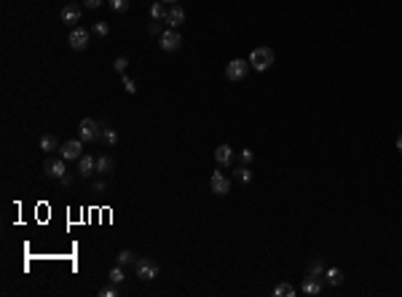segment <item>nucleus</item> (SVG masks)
Returning <instances> with one entry per match:
<instances>
[{"label": "nucleus", "instance_id": "obj_23", "mask_svg": "<svg viewBox=\"0 0 402 297\" xmlns=\"http://www.w3.org/2000/svg\"><path fill=\"white\" fill-rule=\"evenodd\" d=\"M108 279H110V284H123V279H126V273H123V265H115V268H110Z\"/></svg>", "mask_w": 402, "mask_h": 297}, {"label": "nucleus", "instance_id": "obj_20", "mask_svg": "<svg viewBox=\"0 0 402 297\" xmlns=\"http://www.w3.org/2000/svg\"><path fill=\"white\" fill-rule=\"evenodd\" d=\"M110 171H113V158L97 155V174H110Z\"/></svg>", "mask_w": 402, "mask_h": 297}, {"label": "nucleus", "instance_id": "obj_31", "mask_svg": "<svg viewBox=\"0 0 402 297\" xmlns=\"http://www.w3.org/2000/svg\"><path fill=\"white\" fill-rule=\"evenodd\" d=\"M100 295H102V297H115V295H118V289H115V287H102V289H100Z\"/></svg>", "mask_w": 402, "mask_h": 297}, {"label": "nucleus", "instance_id": "obj_27", "mask_svg": "<svg viewBox=\"0 0 402 297\" xmlns=\"http://www.w3.org/2000/svg\"><path fill=\"white\" fill-rule=\"evenodd\" d=\"M121 83H123V89H126V94H137V83L131 81V78L126 75V72L121 75Z\"/></svg>", "mask_w": 402, "mask_h": 297}, {"label": "nucleus", "instance_id": "obj_12", "mask_svg": "<svg viewBox=\"0 0 402 297\" xmlns=\"http://www.w3.org/2000/svg\"><path fill=\"white\" fill-rule=\"evenodd\" d=\"M81 5H78V3H67V5H64V8H62V22L64 24H70V27H78V22H81Z\"/></svg>", "mask_w": 402, "mask_h": 297}, {"label": "nucleus", "instance_id": "obj_28", "mask_svg": "<svg viewBox=\"0 0 402 297\" xmlns=\"http://www.w3.org/2000/svg\"><path fill=\"white\" fill-rule=\"evenodd\" d=\"M126 67H129V59H126V56H118L115 62H113V70H115V72H121V75L126 72Z\"/></svg>", "mask_w": 402, "mask_h": 297}, {"label": "nucleus", "instance_id": "obj_9", "mask_svg": "<svg viewBox=\"0 0 402 297\" xmlns=\"http://www.w3.org/2000/svg\"><path fill=\"white\" fill-rule=\"evenodd\" d=\"M209 188H212L215 196H228L230 182H228V177L223 174V171H212V177H209Z\"/></svg>", "mask_w": 402, "mask_h": 297}, {"label": "nucleus", "instance_id": "obj_21", "mask_svg": "<svg viewBox=\"0 0 402 297\" xmlns=\"http://www.w3.org/2000/svg\"><path fill=\"white\" fill-rule=\"evenodd\" d=\"M233 174H236V180H239L241 185H249V182H252V169H249V166H244V163H241V166L236 169Z\"/></svg>", "mask_w": 402, "mask_h": 297}, {"label": "nucleus", "instance_id": "obj_2", "mask_svg": "<svg viewBox=\"0 0 402 297\" xmlns=\"http://www.w3.org/2000/svg\"><path fill=\"white\" fill-rule=\"evenodd\" d=\"M134 270H137V279L140 281H156L158 273H161V265H158L153 257H137Z\"/></svg>", "mask_w": 402, "mask_h": 297}, {"label": "nucleus", "instance_id": "obj_32", "mask_svg": "<svg viewBox=\"0 0 402 297\" xmlns=\"http://www.w3.org/2000/svg\"><path fill=\"white\" fill-rule=\"evenodd\" d=\"M148 32H150V35H161V22H150V27H148Z\"/></svg>", "mask_w": 402, "mask_h": 297}, {"label": "nucleus", "instance_id": "obj_5", "mask_svg": "<svg viewBox=\"0 0 402 297\" xmlns=\"http://www.w3.org/2000/svg\"><path fill=\"white\" fill-rule=\"evenodd\" d=\"M249 70H252L249 59H230V62L226 64V78L228 81H244Z\"/></svg>", "mask_w": 402, "mask_h": 297}, {"label": "nucleus", "instance_id": "obj_19", "mask_svg": "<svg viewBox=\"0 0 402 297\" xmlns=\"http://www.w3.org/2000/svg\"><path fill=\"white\" fill-rule=\"evenodd\" d=\"M322 276H325V265L319 260H311L306 268V279H322Z\"/></svg>", "mask_w": 402, "mask_h": 297}, {"label": "nucleus", "instance_id": "obj_35", "mask_svg": "<svg viewBox=\"0 0 402 297\" xmlns=\"http://www.w3.org/2000/svg\"><path fill=\"white\" fill-rule=\"evenodd\" d=\"M394 145H397V150H400V153H402V134L397 137V142H394Z\"/></svg>", "mask_w": 402, "mask_h": 297}, {"label": "nucleus", "instance_id": "obj_26", "mask_svg": "<svg viewBox=\"0 0 402 297\" xmlns=\"http://www.w3.org/2000/svg\"><path fill=\"white\" fill-rule=\"evenodd\" d=\"M91 32H94V35H100V38H108L110 35V27H108V22H94Z\"/></svg>", "mask_w": 402, "mask_h": 297}, {"label": "nucleus", "instance_id": "obj_14", "mask_svg": "<svg viewBox=\"0 0 402 297\" xmlns=\"http://www.w3.org/2000/svg\"><path fill=\"white\" fill-rule=\"evenodd\" d=\"M322 287H325V284H322V279H306V281H303V287H300V292L308 295V297H314V295L322 292Z\"/></svg>", "mask_w": 402, "mask_h": 297}, {"label": "nucleus", "instance_id": "obj_17", "mask_svg": "<svg viewBox=\"0 0 402 297\" xmlns=\"http://www.w3.org/2000/svg\"><path fill=\"white\" fill-rule=\"evenodd\" d=\"M59 148H62V145H59V140L54 134H43L41 137V150H46V153H57Z\"/></svg>", "mask_w": 402, "mask_h": 297}, {"label": "nucleus", "instance_id": "obj_34", "mask_svg": "<svg viewBox=\"0 0 402 297\" xmlns=\"http://www.w3.org/2000/svg\"><path fill=\"white\" fill-rule=\"evenodd\" d=\"M59 182H62V185H70V182H72V174H64V177H62V180H59Z\"/></svg>", "mask_w": 402, "mask_h": 297}, {"label": "nucleus", "instance_id": "obj_8", "mask_svg": "<svg viewBox=\"0 0 402 297\" xmlns=\"http://www.w3.org/2000/svg\"><path fill=\"white\" fill-rule=\"evenodd\" d=\"M64 158L59 155V158H49V161L43 163V171H46V177H51V180H62L64 174H67V166H64Z\"/></svg>", "mask_w": 402, "mask_h": 297}, {"label": "nucleus", "instance_id": "obj_3", "mask_svg": "<svg viewBox=\"0 0 402 297\" xmlns=\"http://www.w3.org/2000/svg\"><path fill=\"white\" fill-rule=\"evenodd\" d=\"M158 49L161 51H167V54H174V51H180L182 49V35H180V30H172V27H167L158 35Z\"/></svg>", "mask_w": 402, "mask_h": 297}, {"label": "nucleus", "instance_id": "obj_15", "mask_svg": "<svg viewBox=\"0 0 402 297\" xmlns=\"http://www.w3.org/2000/svg\"><path fill=\"white\" fill-rule=\"evenodd\" d=\"M100 140L108 145V148H115V145H118V131L110 126V123H102V137H100Z\"/></svg>", "mask_w": 402, "mask_h": 297}, {"label": "nucleus", "instance_id": "obj_24", "mask_svg": "<svg viewBox=\"0 0 402 297\" xmlns=\"http://www.w3.org/2000/svg\"><path fill=\"white\" fill-rule=\"evenodd\" d=\"M274 297H295V287L292 284H279V287H274Z\"/></svg>", "mask_w": 402, "mask_h": 297}, {"label": "nucleus", "instance_id": "obj_25", "mask_svg": "<svg viewBox=\"0 0 402 297\" xmlns=\"http://www.w3.org/2000/svg\"><path fill=\"white\" fill-rule=\"evenodd\" d=\"M105 3H108L110 11H115V14H123V11H129V0H105Z\"/></svg>", "mask_w": 402, "mask_h": 297}, {"label": "nucleus", "instance_id": "obj_29", "mask_svg": "<svg viewBox=\"0 0 402 297\" xmlns=\"http://www.w3.org/2000/svg\"><path fill=\"white\" fill-rule=\"evenodd\" d=\"M239 161L244 163V166H249V163L255 161V153H252V150H249V148H244V150H241V153H239Z\"/></svg>", "mask_w": 402, "mask_h": 297}, {"label": "nucleus", "instance_id": "obj_13", "mask_svg": "<svg viewBox=\"0 0 402 297\" xmlns=\"http://www.w3.org/2000/svg\"><path fill=\"white\" fill-rule=\"evenodd\" d=\"M233 148H230V145H217L215 148V161L220 163V166H230V163H233Z\"/></svg>", "mask_w": 402, "mask_h": 297}, {"label": "nucleus", "instance_id": "obj_4", "mask_svg": "<svg viewBox=\"0 0 402 297\" xmlns=\"http://www.w3.org/2000/svg\"><path fill=\"white\" fill-rule=\"evenodd\" d=\"M78 137H81L83 142H100L102 123H97L94 118H83V121L78 123Z\"/></svg>", "mask_w": 402, "mask_h": 297}, {"label": "nucleus", "instance_id": "obj_16", "mask_svg": "<svg viewBox=\"0 0 402 297\" xmlns=\"http://www.w3.org/2000/svg\"><path fill=\"white\" fill-rule=\"evenodd\" d=\"M167 14H169V8H167V3H164V0H158V3L150 5V19H153V22H164Z\"/></svg>", "mask_w": 402, "mask_h": 297}, {"label": "nucleus", "instance_id": "obj_6", "mask_svg": "<svg viewBox=\"0 0 402 297\" xmlns=\"http://www.w3.org/2000/svg\"><path fill=\"white\" fill-rule=\"evenodd\" d=\"M91 43V32L86 27H72L70 30V49L72 51H86Z\"/></svg>", "mask_w": 402, "mask_h": 297}, {"label": "nucleus", "instance_id": "obj_7", "mask_svg": "<svg viewBox=\"0 0 402 297\" xmlns=\"http://www.w3.org/2000/svg\"><path fill=\"white\" fill-rule=\"evenodd\" d=\"M59 155H62L64 161H78V158L83 155V140L78 137V140L62 142V148H59Z\"/></svg>", "mask_w": 402, "mask_h": 297}, {"label": "nucleus", "instance_id": "obj_33", "mask_svg": "<svg viewBox=\"0 0 402 297\" xmlns=\"http://www.w3.org/2000/svg\"><path fill=\"white\" fill-rule=\"evenodd\" d=\"M100 5H102V0H83V8L94 11V8H100Z\"/></svg>", "mask_w": 402, "mask_h": 297}, {"label": "nucleus", "instance_id": "obj_36", "mask_svg": "<svg viewBox=\"0 0 402 297\" xmlns=\"http://www.w3.org/2000/svg\"><path fill=\"white\" fill-rule=\"evenodd\" d=\"M164 3H169V5H174V3H180V0H164Z\"/></svg>", "mask_w": 402, "mask_h": 297}, {"label": "nucleus", "instance_id": "obj_30", "mask_svg": "<svg viewBox=\"0 0 402 297\" xmlns=\"http://www.w3.org/2000/svg\"><path fill=\"white\" fill-rule=\"evenodd\" d=\"M105 190H108V182H105V180H94V182H91V193L100 196V193H105Z\"/></svg>", "mask_w": 402, "mask_h": 297}, {"label": "nucleus", "instance_id": "obj_18", "mask_svg": "<svg viewBox=\"0 0 402 297\" xmlns=\"http://www.w3.org/2000/svg\"><path fill=\"white\" fill-rule=\"evenodd\" d=\"M325 281L330 284V287H341V284H344V270L341 268H327Z\"/></svg>", "mask_w": 402, "mask_h": 297}, {"label": "nucleus", "instance_id": "obj_10", "mask_svg": "<svg viewBox=\"0 0 402 297\" xmlns=\"http://www.w3.org/2000/svg\"><path fill=\"white\" fill-rule=\"evenodd\" d=\"M164 24H167V27H172V30H177V27H182V24H185V11H182L180 3H174L172 8H169V14H167V19H164Z\"/></svg>", "mask_w": 402, "mask_h": 297}, {"label": "nucleus", "instance_id": "obj_22", "mask_svg": "<svg viewBox=\"0 0 402 297\" xmlns=\"http://www.w3.org/2000/svg\"><path fill=\"white\" fill-rule=\"evenodd\" d=\"M131 262H137V257H134V252H129V249H123V252H118V257H115V265H131Z\"/></svg>", "mask_w": 402, "mask_h": 297}, {"label": "nucleus", "instance_id": "obj_11", "mask_svg": "<svg viewBox=\"0 0 402 297\" xmlns=\"http://www.w3.org/2000/svg\"><path fill=\"white\" fill-rule=\"evenodd\" d=\"M94 171H97V158L83 153L81 158H78V177H81V180H86V177L94 174Z\"/></svg>", "mask_w": 402, "mask_h": 297}, {"label": "nucleus", "instance_id": "obj_1", "mask_svg": "<svg viewBox=\"0 0 402 297\" xmlns=\"http://www.w3.org/2000/svg\"><path fill=\"white\" fill-rule=\"evenodd\" d=\"M274 62H276L274 49H268V46H258V49H252V54H249V64L258 72H266Z\"/></svg>", "mask_w": 402, "mask_h": 297}]
</instances>
